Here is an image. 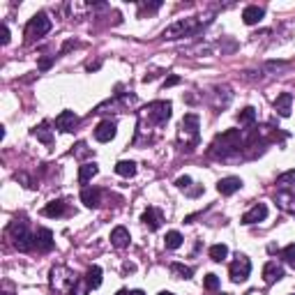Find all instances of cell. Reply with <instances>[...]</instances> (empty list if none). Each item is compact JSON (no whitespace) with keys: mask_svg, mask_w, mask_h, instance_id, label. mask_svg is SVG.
Masks as SVG:
<instances>
[{"mask_svg":"<svg viewBox=\"0 0 295 295\" xmlns=\"http://www.w3.org/2000/svg\"><path fill=\"white\" fill-rule=\"evenodd\" d=\"M240 143H242V136L238 129H229V132L219 134L215 143L210 148V155L212 157H229L231 152H238L240 150Z\"/></svg>","mask_w":295,"mask_h":295,"instance_id":"obj_1","label":"cell"},{"mask_svg":"<svg viewBox=\"0 0 295 295\" xmlns=\"http://www.w3.org/2000/svg\"><path fill=\"white\" fill-rule=\"evenodd\" d=\"M7 235L12 238V245L18 249V252H28V249L35 247V235H30L25 222L14 219V222L7 226Z\"/></svg>","mask_w":295,"mask_h":295,"instance_id":"obj_2","label":"cell"},{"mask_svg":"<svg viewBox=\"0 0 295 295\" xmlns=\"http://www.w3.org/2000/svg\"><path fill=\"white\" fill-rule=\"evenodd\" d=\"M48 30H51V18L46 16V12L35 14L25 25V42H35V39L46 35Z\"/></svg>","mask_w":295,"mask_h":295,"instance_id":"obj_3","label":"cell"},{"mask_svg":"<svg viewBox=\"0 0 295 295\" xmlns=\"http://www.w3.org/2000/svg\"><path fill=\"white\" fill-rule=\"evenodd\" d=\"M196 30H199V23H196L194 18H180V21L171 23L169 28L162 32V37L164 39H180V37L194 35Z\"/></svg>","mask_w":295,"mask_h":295,"instance_id":"obj_4","label":"cell"},{"mask_svg":"<svg viewBox=\"0 0 295 295\" xmlns=\"http://www.w3.org/2000/svg\"><path fill=\"white\" fill-rule=\"evenodd\" d=\"M76 282H78V277L74 272L67 270L65 265H58V268L51 270V286H53L55 291H69V293H72Z\"/></svg>","mask_w":295,"mask_h":295,"instance_id":"obj_5","label":"cell"},{"mask_svg":"<svg viewBox=\"0 0 295 295\" xmlns=\"http://www.w3.org/2000/svg\"><path fill=\"white\" fill-rule=\"evenodd\" d=\"M229 275H231V282H235V284L247 282L249 275H252V261H249L247 256H238V259L231 263Z\"/></svg>","mask_w":295,"mask_h":295,"instance_id":"obj_6","label":"cell"},{"mask_svg":"<svg viewBox=\"0 0 295 295\" xmlns=\"http://www.w3.org/2000/svg\"><path fill=\"white\" fill-rule=\"evenodd\" d=\"M145 118L155 125H164L171 118V102H152L145 106Z\"/></svg>","mask_w":295,"mask_h":295,"instance_id":"obj_7","label":"cell"},{"mask_svg":"<svg viewBox=\"0 0 295 295\" xmlns=\"http://www.w3.org/2000/svg\"><path fill=\"white\" fill-rule=\"evenodd\" d=\"M182 136H192V141H199V115L196 113H187L180 122V139Z\"/></svg>","mask_w":295,"mask_h":295,"instance_id":"obj_8","label":"cell"},{"mask_svg":"<svg viewBox=\"0 0 295 295\" xmlns=\"http://www.w3.org/2000/svg\"><path fill=\"white\" fill-rule=\"evenodd\" d=\"M115 129H118V127H115L113 120H102L95 129V139L99 141V143H109L111 139H115Z\"/></svg>","mask_w":295,"mask_h":295,"instance_id":"obj_9","label":"cell"},{"mask_svg":"<svg viewBox=\"0 0 295 295\" xmlns=\"http://www.w3.org/2000/svg\"><path fill=\"white\" fill-rule=\"evenodd\" d=\"M268 217V205L265 203H256L252 208V210H247L245 215H242V224H259V222H263V219Z\"/></svg>","mask_w":295,"mask_h":295,"instance_id":"obj_10","label":"cell"},{"mask_svg":"<svg viewBox=\"0 0 295 295\" xmlns=\"http://www.w3.org/2000/svg\"><path fill=\"white\" fill-rule=\"evenodd\" d=\"M242 187V180L240 178H235V175H229V178H222V180L217 182V192L222 194V196H231V194H235L238 189Z\"/></svg>","mask_w":295,"mask_h":295,"instance_id":"obj_11","label":"cell"},{"mask_svg":"<svg viewBox=\"0 0 295 295\" xmlns=\"http://www.w3.org/2000/svg\"><path fill=\"white\" fill-rule=\"evenodd\" d=\"M76 125H78V118L74 111H62V113L55 118V127H58L60 132H74Z\"/></svg>","mask_w":295,"mask_h":295,"instance_id":"obj_12","label":"cell"},{"mask_svg":"<svg viewBox=\"0 0 295 295\" xmlns=\"http://www.w3.org/2000/svg\"><path fill=\"white\" fill-rule=\"evenodd\" d=\"M35 247L39 249V252H51V249H53V233L48 229H37Z\"/></svg>","mask_w":295,"mask_h":295,"instance_id":"obj_13","label":"cell"},{"mask_svg":"<svg viewBox=\"0 0 295 295\" xmlns=\"http://www.w3.org/2000/svg\"><path fill=\"white\" fill-rule=\"evenodd\" d=\"M282 277H284V268H282V265H277L275 261H268L265 268H263V282L265 284H275V282H279Z\"/></svg>","mask_w":295,"mask_h":295,"instance_id":"obj_14","label":"cell"},{"mask_svg":"<svg viewBox=\"0 0 295 295\" xmlns=\"http://www.w3.org/2000/svg\"><path fill=\"white\" fill-rule=\"evenodd\" d=\"M81 201H83L88 208H99V203H102V192L95 189V187H83V192H81Z\"/></svg>","mask_w":295,"mask_h":295,"instance_id":"obj_15","label":"cell"},{"mask_svg":"<svg viewBox=\"0 0 295 295\" xmlns=\"http://www.w3.org/2000/svg\"><path fill=\"white\" fill-rule=\"evenodd\" d=\"M291 104H293V95H291V92H282V95L275 99V111H277L282 118H289L291 115Z\"/></svg>","mask_w":295,"mask_h":295,"instance_id":"obj_16","label":"cell"},{"mask_svg":"<svg viewBox=\"0 0 295 295\" xmlns=\"http://www.w3.org/2000/svg\"><path fill=\"white\" fill-rule=\"evenodd\" d=\"M141 222L148 226L150 231H157L159 226H162V212L157 210V208H148V210L143 212V217H141Z\"/></svg>","mask_w":295,"mask_h":295,"instance_id":"obj_17","label":"cell"},{"mask_svg":"<svg viewBox=\"0 0 295 295\" xmlns=\"http://www.w3.org/2000/svg\"><path fill=\"white\" fill-rule=\"evenodd\" d=\"M111 245L118 249H125L127 245H129V231H127L125 226H115V229L111 231Z\"/></svg>","mask_w":295,"mask_h":295,"instance_id":"obj_18","label":"cell"},{"mask_svg":"<svg viewBox=\"0 0 295 295\" xmlns=\"http://www.w3.org/2000/svg\"><path fill=\"white\" fill-rule=\"evenodd\" d=\"M263 9H261L259 5H249V7H245V12H242V21L247 25H256L263 18Z\"/></svg>","mask_w":295,"mask_h":295,"instance_id":"obj_19","label":"cell"},{"mask_svg":"<svg viewBox=\"0 0 295 295\" xmlns=\"http://www.w3.org/2000/svg\"><path fill=\"white\" fill-rule=\"evenodd\" d=\"M97 173H99V169H97V164H95V162L83 164V166L78 169V182H81V185H85V182H90Z\"/></svg>","mask_w":295,"mask_h":295,"instance_id":"obj_20","label":"cell"},{"mask_svg":"<svg viewBox=\"0 0 295 295\" xmlns=\"http://www.w3.org/2000/svg\"><path fill=\"white\" fill-rule=\"evenodd\" d=\"M65 203L62 201H51V203H46L44 205V210H42V215L44 217H62L65 215Z\"/></svg>","mask_w":295,"mask_h":295,"instance_id":"obj_21","label":"cell"},{"mask_svg":"<svg viewBox=\"0 0 295 295\" xmlns=\"http://www.w3.org/2000/svg\"><path fill=\"white\" fill-rule=\"evenodd\" d=\"M32 134H35V136L42 141V143H46V145L53 143V134H51V129H48V122L46 120H44L42 125H37L35 129H32Z\"/></svg>","mask_w":295,"mask_h":295,"instance_id":"obj_22","label":"cell"},{"mask_svg":"<svg viewBox=\"0 0 295 295\" xmlns=\"http://www.w3.org/2000/svg\"><path fill=\"white\" fill-rule=\"evenodd\" d=\"M115 173L122 175V178H134V175H136V164L122 159V162L115 164Z\"/></svg>","mask_w":295,"mask_h":295,"instance_id":"obj_23","label":"cell"},{"mask_svg":"<svg viewBox=\"0 0 295 295\" xmlns=\"http://www.w3.org/2000/svg\"><path fill=\"white\" fill-rule=\"evenodd\" d=\"M85 282H88L90 289H99V284H102V268L92 265L90 270H88V275H85Z\"/></svg>","mask_w":295,"mask_h":295,"instance_id":"obj_24","label":"cell"},{"mask_svg":"<svg viewBox=\"0 0 295 295\" xmlns=\"http://www.w3.org/2000/svg\"><path fill=\"white\" fill-rule=\"evenodd\" d=\"M226 256H229V247H226V245H212L210 247V259L215 261V263H222Z\"/></svg>","mask_w":295,"mask_h":295,"instance_id":"obj_25","label":"cell"},{"mask_svg":"<svg viewBox=\"0 0 295 295\" xmlns=\"http://www.w3.org/2000/svg\"><path fill=\"white\" fill-rule=\"evenodd\" d=\"M254 120H256V109L254 106H247V109H242L238 113V122L240 125H254Z\"/></svg>","mask_w":295,"mask_h":295,"instance_id":"obj_26","label":"cell"},{"mask_svg":"<svg viewBox=\"0 0 295 295\" xmlns=\"http://www.w3.org/2000/svg\"><path fill=\"white\" fill-rule=\"evenodd\" d=\"M164 245H166V249H178L182 245V235L178 231H169L164 238Z\"/></svg>","mask_w":295,"mask_h":295,"instance_id":"obj_27","label":"cell"},{"mask_svg":"<svg viewBox=\"0 0 295 295\" xmlns=\"http://www.w3.org/2000/svg\"><path fill=\"white\" fill-rule=\"evenodd\" d=\"M171 272H173L175 277H180V279H189L194 275L192 268H187V265H182V263H173L171 265Z\"/></svg>","mask_w":295,"mask_h":295,"instance_id":"obj_28","label":"cell"},{"mask_svg":"<svg viewBox=\"0 0 295 295\" xmlns=\"http://www.w3.org/2000/svg\"><path fill=\"white\" fill-rule=\"evenodd\" d=\"M277 203L282 205L284 210H295V194H279Z\"/></svg>","mask_w":295,"mask_h":295,"instance_id":"obj_29","label":"cell"},{"mask_svg":"<svg viewBox=\"0 0 295 295\" xmlns=\"http://www.w3.org/2000/svg\"><path fill=\"white\" fill-rule=\"evenodd\" d=\"M277 185L282 187V189H289L291 185H295V171H289V173H284L277 178Z\"/></svg>","mask_w":295,"mask_h":295,"instance_id":"obj_30","label":"cell"},{"mask_svg":"<svg viewBox=\"0 0 295 295\" xmlns=\"http://www.w3.org/2000/svg\"><path fill=\"white\" fill-rule=\"evenodd\" d=\"M88 291H90V286H88V282H85V279H81V277H78V282L74 284V289H72V295H85V293H88Z\"/></svg>","mask_w":295,"mask_h":295,"instance_id":"obj_31","label":"cell"},{"mask_svg":"<svg viewBox=\"0 0 295 295\" xmlns=\"http://www.w3.org/2000/svg\"><path fill=\"white\" fill-rule=\"evenodd\" d=\"M203 286H205L208 291H217V289H219V277H217V275H205Z\"/></svg>","mask_w":295,"mask_h":295,"instance_id":"obj_32","label":"cell"},{"mask_svg":"<svg viewBox=\"0 0 295 295\" xmlns=\"http://www.w3.org/2000/svg\"><path fill=\"white\" fill-rule=\"evenodd\" d=\"M282 259L286 261L289 265H295V245H289V247H284Z\"/></svg>","mask_w":295,"mask_h":295,"instance_id":"obj_33","label":"cell"},{"mask_svg":"<svg viewBox=\"0 0 295 295\" xmlns=\"http://www.w3.org/2000/svg\"><path fill=\"white\" fill-rule=\"evenodd\" d=\"M175 185L180 187V189H187V187L192 185V178H189V175H180V178L175 180Z\"/></svg>","mask_w":295,"mask_h":295,"instance_id":"obj_34","label":"cell"},{"mask_svg":"<svg viewBox=\"0 0 295 295\" xmlns=\"http://www.w3.org/2000/svg\"><path fill=\"white\" fill-rule=\"evenodd\" d=\"M141 12H155V9H159L162 7V2H152V5H148V2H141Z\"/></svg>","mask_w":295,"mask_h":295,"instance_id":"obj_35","label":"cell"},{"mask_svg":"<svg viewBox=\"0 0 295 295\" xmlns=\"http://www.w3.org/2000/svg\"><path fill=\"white\" fill-rule=\"evenodd\" d=\"M0 35H2V37H0V42H2V44H9V28H7L5 23H2V28H0Z\"/></svg>","mask_w":295,"mask_h":295,"instance_id":"obj_36","label":"cell"},{"mask_svg":"<svg viewBox=\"0 0 295 295\" xmlns=\"http://www.w3.org/2000/svg\"><path fill=\"white\" fill-rule=\"evenodd\" d=\"M178 83H180V78L178 76H169L166 81H164V88H171V85H178Z\"/></svg>","mask_w":295,"mask_h":295,"instance_id":"obj_37","label":"cell"},{"mask_svg":"<svg viewBox=\"0 0 295 295\" xmlns=\"http://www.w3.org/2000/svg\"><path fill=\"white\" fill-rule=\"evenodd\" d=\"M39 67H42V69H46V67H51V60H42V62H39Z\"/></svg>","mask_w":295,"mask_h":295,"instance_id":"obj_38","label":"cell"},{"mask_svg":"<svg viewBox=\"0 0 295 295\" xmlns=\"http://www.w3.org/2000/svg\"><path fill=\"white\" fill-rule=\"evenodd\" d=\"M129 295H145V293H143V291H132Z\"/></svg>","mask_w":295,"mask_h":295,"instance_id":"obj_39","label":"cell"},{"mask_svg":"<svg viewBox=\"0 0 295 295\" xmlns=\"http://www.w3.org/2000/svg\"><path fill=\"white\" fill-rule=\"evenodd\" d=\"M115 295H129V293H127V291H118V293H115Z\"/></svg>","mask_w":295,"mask_h":295,"instance_id":"obj_40","label":"cell"},{"mask_svg":"<svg viewBox=\"0 0 295 295\" xmlns=\"http://www.w3.org/2000/svg\"><path fill=\"white\" fill-rule=\"evenodd\" d=\"M159 295H173V293H169V291H162V293H159Z\"/></svg>","mask_w":295,"mask_h":295,"instance_id":"obj_41","label":"cell"}]
</instances>
